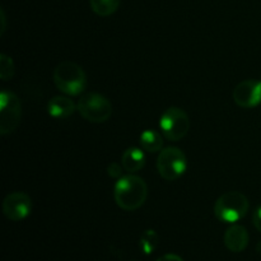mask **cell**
<instances>
[{"instance_id":"cell-1","label":"cell","mask_w":261,"mask_h":261,"mask_svg":"<svg viewBox=\"0 0 261 261\" xmlns=\"http://www.w3.org/2000/svg\"><path fill=\"white\" fill-rule=\"evenodd\" d=\"M117 205L126 212H134L144 205L148 198V185L142 177L135 175L122 176L114 189Z\"/></svg>"},{"instance_id":"cell-2","label":"cell","mask_w":261,"mask_h":261,"mask_svg":"<svg viewBox=\"0 0 261 261\" xmlns=\"http://www.w3.org/2000/svg\"><path fill=\"white\" fill-rule=\"evenodd\" d=\"M53 78L56 88L68 96H78L87 87V75L83 68L73 61H61L54 69Z\"/></svg>"},{"instance_id":"cell-3","label":"cell","mask_w":261,"mask_h":261,"mask_svg":"<svg viewBox=\"0 0 261 261\" xmlns=\"http://www.w3.org/2000/svg\"><path fill=\"white\" fill-rule=\"evenodd\" d=\"M249 199L239 191H228L217 199L214 214L223 223H236L247 214Z\"/></svg>"},{"instance_id":"cell-4","label":"cell","mask_w":261,"mask_h":261,"mask_svg":"<svg viewBox=\"0 0 261 261\" xmlns=\"http://www.w3.org/2000/svg\"><path fill=\"white\" fill-rule=\"evenodd\" d=\"M76 110L83 119L92 124L106 122L112 115V105L99 93H86L79 98Z\"/></svg>"},{"instance_id":"cell-5","label":"cell","mask_w":261,"mask_h":261,"mask_svg":"<svg viewBox=\"0 0 261 261\" xmlns=\"http://www.w3.org/2000/svg\"><path fill=\"white\" fill-rule=\"evenodd\" d=\"M188 160L180 148L167 147L161 150L157 158V170L166 181H175L186 172Z\"/></svg>"},{"instance_id":"cell-6","label":"cell","mask_w":261,"mask_h":261,"mask_svg":"<svg viewBox=\"0 0 261 261\" xmlns=\"http://www.w3.org/2000/svg\"><path fill=\"white\" fill-rule=\"evenodd\" d=\"M160 127L166 139L171 142H178L189 133L190 119L180 107H170L161 116Z\"/></svg>"},{"instance_id":"cell-7","label":"cell","mask_w":261,"mask_h":261,"mask_svg":"<svg viewBox=\"0 0 261 261\" xmlns=\"http://www.w3.org/2000/svg\"><path fill=\"white\" fill-rule=\"evenodd\" d=\"M22 117V105L13 92L0 94V134L8 135L18 127Z\"/></svg>"},{"instance_id":"cell-8","label":"cell","mask_w":261,"mask_h":261,"mask_svg":"<svg viewBox=\"0 0 261 261\" xmlns=\"http://www.w3.org/2000/svg\"><path fill=\"white\" fill-rule=\"evenodd\" d=\"M32 211V200L22 191H14L5 196L3 201V213L9 221L19 222L27 218Z\"/></svg>"},{"instance_id":"cell-9","label":"cell","mask_w":261,"mask_h":261,"mask_svg":"<svg viewBox=\"0 0 261 261\" xmlns=\"http://www.w3.org/2000/svg\"><path fill=\"white\" fill-rule=\"evenodd\" d=\"M233 101L242 109H252L261 103V81H244L233 89Z\"/></svg>"},{"instance_id":"cell-10","label":"cell","mask_w":261,"mask_h":261,"mask_svg":"<svg viewBox=\"0 0 261 261\" xmlns=\"http://www.w3.org/2000/svg\"><path fill=\"white\" fill-rule=\"evenodd\" d=\"M249 232L244 226L233 224L229 227L223 236V242L227 249L232 252H242L249 246Z\"/></svg>"},{"instance_id":"cell-11","label":"cell","mask_w":261,"mask_h":261,"mask_svg":"<svg viewBox=\"0 0 261 261\" xmlns=\"http://www.w3.org/2000/svg\"><path fill=\"white\" fill-rule=\"evenodd\" d=\"M76 105L69 97L55 96L47 102V112L56 119H65L74 114Z\"/></svg>"},{"instance_id":"cell-12","label":"cell","mask_w":261,"mask_h":261,"mask_svg":"<svg viewBox=\"0 0 261 261\" xmlns=\"http://www.w3.org/2000/svg\"><path fill=\"white\" fill-rule=\"evenodd\" d=\"M121 165L126 172L134 173L142 170L145 165V154L143 149L137 147H130L122 153Z\"/></svg>"},{"instance_id":"cell-13","label":"cell","mask_w":261,"mask_h":261,"mask_svg":"<svg viewBox=\"0 0 261 261\" xmlns=\"http://www.w3.org/2000/svg\"><path fill=\"white\" fill-rule=\"evenodd\" d=\"M139 143L143 150L149 153H155L158 152V150L162 149L163 138L162 135L158 132H155V130L148 129L140 134Z\"/></svg>"},{"instance_id":"cell-14","label":"cell","mask_w":261,"mask_h":261,"mask_svg":"<svg viewBox=\"0 0 261 261\" xmlns=\"http://www.w3.org/2000/svg\"><path fill=\"white\" fill-rule=\"evenodd\" d=\"M121 0H89L91 9L99 17H110L120 7Z\"/></svg>"},{"instance_id":"cell-15","label":"cell","mask_w":261,"mask_h":261,"mask_svg":"<svg viewBox=\"0 0 261 261\" xmlns=\"http://www.w3.org/2000/svg\"><path fill=\"white\" fill-rule=\"evenodd\" d=\"M160 244V236L154 229H145L139 239V249L144 255H152Z\"/></svg>"},{"instance_id":"cell-16","label":"cell","mask_w":261,"mask_h":261,"mask_svg":"<svg viewBox=\"0 0 261 261\" xmlns=\"http://www.w3.org/2000/svg\"><path fill=\"white\" fill-rule=\"evenodd\" d=\"M15 73V66L12 58L5 54L0 55V78L2 81H9Z\"/></svg>"},{"instance_id":"cell-17","label":"cell","mask_w":261,"mask_h":261,"mask_svg":"<svg viewBox=\"0 0 261 261\" xmlns=\"http://www.w3.org/2000/svg\"><path fill=\"white\" fill-rule=\"evenodd\" d=\"M121 166L117 165V163H111V165L109 166V168H107V172H109V175L111 176V177H122Z\"/></svg>"},{"instance_id":"cell-18","label":"cell","mask_w":261,"mask_h":261,"mask_svg":"<svg viewBox=\"0 0 261 261\" xmlns=\"http://www.w3.org/2000/svg\"><path fill=\"white\" fill-rule=\"evenodd\" d=\"M252 223H254L255 228L261 233V206L255 211L254 217H252Z\"/></svg>"},{"instance_id":"cell-19","label":"cell","mask_w":261,"mask_h":261,"mask_svg":"<svg viewBox=\"0 0 261 261\" xmlns=\"http://www.w3.org/2000/svg\"><path fill=\"white\" fill-rule=\"evenodd\" d=\"M155 261H184V259L176 254H166L163 256L158 257Z\"/></svg>"},{"instance_id":"cell-20","label":"cell","mask_w":261,"mask_h":261,"mask_svg":"<svg viewBox=\"0 0 261 261\" xmlns=\"http://www.w3.org/2000/svg\"><path fill=\"white\" fill-rule=\"evenodd\" d=\"M2 20H3V25H2V33H3L5 30V17H4V10L3 9H2Z\"/></svg>"},{"instance_id":"cell-21","label":"cell","mask_w":261,"mask_h":261,"mask_svg":"<svg viewBox=\"0 0 261 261\" xmlns=\"http://www.w3.org/2000/svg\"><path fill=\"white\" fill-rule=\"evenodd\" d=\"M256 251H257V252H259V254L261 255V241L259 242V244H257V245H256Z\"/></svg>"}]
</instances>
